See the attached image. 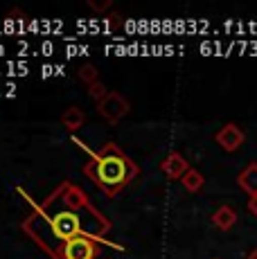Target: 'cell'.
<instances>
[{"mask_svg":"<svg viewBox=\"0 0 257 259\" xmlns=\"http://www.w3.org/2000/svg\"><path fill=\"white\" fill-rule=\"evenodd\" d=\"M23 230L52 259H57L63 243L77 237H91L108 248L122 250L120 243L106 239L111 221L91 205L81 189L68 181L61 183L52 196L34 207V212L23 221Z\"/></svg>","mask_w":257,"mask_h":259,"instance_id":"6da1fadb","label":"cell"},{"mask_svg":"<svg viewBox=\"0 0 257 259\" xmlns=\"http://www.w3.org/2000/svg\"><path fill=\"white\" fill-rule=\"evenodd\" d=\"M83 174L106 196H115L138 176V165L115 142H106L100 151L88 158V162L83 165Z\"/></svg>","mask_w":257,"mask_h":259,"instance_id":"7a4b0ae2","label":"cell"},{"mask_svg":"<svg viewBox=\"0 0 257 259\" xmlns=\"http://www.w3.org/2000/svg\"><path fill=\"white\" fill-rule=\"evenodd\" d=\"M97 243L91 237H77L70 239L61 246L57 259H95L97 257Z\"/></svg>","mask_w":257,"mask_h":259,"instance_id":"3957f363","label":"cell"},{"mask_svg":"<svg viewBox=\"0 0 257 259\" xmlns=\"http://www.w3.org/2000/svg\"><path fill=\"white\" fill-rule=\"evenodd\" d=\"M128 108L131 106H128L126 97H122L120 93H108L106 97L97 104V113H100V115L106 119V122H111V124L120 122V119L128 113Z\"/></svg>","mask_w":257,"mask_h":259,"instance_id":"277c9868","label":"cell"},{"mask_svg":"<svg viewBox=\"0 0 257 259\" xmlns=\"http://www.w3.org/2000/svg\"><path fill=\"white\" fill-rule=\"evenodd\" d=\"M215 140H217V144H219L221 149H224V151L232 153V151H237V149L244 144L246 136H244V131H241L235 122H228V124H224V126L217 131Z\"/></svg>","mask_w":257,"mask_h":259,"instance_id":"5b68a950","label":"cell"},{"mask_svg":"<svg viewBox=\"0 0 257 259\" xmlns=\"http://www.w3.org/2000/svg\"><path fill=\"white\" fill-rule=\"evenodd\" d=\"M160 169L165 171L167 178H172V181H181V178L190 171V162H187L179 151H172L169 156L160 162Z\"/></svg>","mask_w":257,"mask_h":259,"instance_id":"8992f818","label":"cell"},{"mask_svg":"<svg viewBox=\"0 0 257 259\" xmlns=\"http://www.w3.org/2000/svg\"><path fill=\"white\" fill-rule=\"evenodd\" d=\"M237 185L248 196H257V162H248L237 176Z\"/></svg>","mask_w":257,"mask_h":259,"instance_id":"52a82bcc","label":"cell"},{"mask_svg":"<svg viewBox=\"0 0 257 259\" xmlns=\"http://www.w3.org/2000/svg\"><path fill=\"white\" fill-rule=\"evenodd\" d=\"M212 223H215L219 230H230L232 226L237 223V212H235V207L232 205H221V207H217L215 214H212Z\"/></svg>","mask_w":257,"mask_h":259,"instance_id":"ba28073f","label":"cell"},{"mask_svg":"<svg viewBox=\"0 0 257 259\" xmlns=\"http://www.w3.org/2000/svg\"><path fill=\"white\" fill-rule=\"evenodd\" d=\"M61 124H63V128H66V131L75 133L77 128H81L83 124H86V115H83V111L79 106H70L61 115Z\"/></svg>","mask_w":257,"mask_h":259,"instance_id":"9c48e42d","label":"cell"},{"mask_svg":"<svg viewBox=\"0 0 257 259\" xmlns=\"http://www.w3.org/2000/svg\"><path fill=\"white\" fill-rule=\"evenodd\" d=\"M181 183H183V187H185L187 192L196 194V192H201V187H203L205 178H203V174H201V171H196V169L190 167V171H187L185 176L181 178Z\"/></svg>","mask_w":257,"mask_h":259,"instance_id":"30bf717a","label":"cell"},{"mask_svg":"<svg viewBox=\"0 0 257 259\" xmlns=\"http://www.w3.org/2000/svg\"><path fill=\"white\" fill-rule=\"evenodd\" d=\"M79 79H81V81H86L88 86H91V83H95L97 81L95 66H81V68H79Z\"/></svg>","mask_w":257,"mask_h":259,"instance_id":"8fae6325","label":"cell"},{"mask_svg":"<svg viewBox=\"0 0 257 259\" xmlns=\"http://www.w3.org/2000/svg\"><path fill=\"white\" fill-rule=\"evenodd\" d=\"M88 95H91V97L95 99L97 104H100L102 99H104V97H106V95H108V91H106V88H104V83L95 81V83H91V86H88Z\"/></svg>","mask_w":257,"mask_h":259,"instance_id":"7c38bea8","label":"cell"},{"mask_svg":"<svg viewBox=\"0 0 257 259\" xmlns=\"http://www.w3.org/2000/svg\"><path fill=\"white\" fill-rule=\"evenodd\" d=\"M88 7H91V9H95V12H106V9H111V7H113V3H111V0H104V3H97V0H91V3H88Z\"/></svg>","mask_w":257,"mask_h":259,"instance_id":"4fadbf2b","label":"cell"},{"mask_svg":"<svg viewBox=\"0 0 257 259\" xmlns=\"http://www.w3.org/2000/svg\"><path fill=\"white\" fill-rule=\"evenodd\" d=\"M246 207H248V212L253 214V217H257V196H250L248 198V205H246Z\"/></svg>","mask_w":257,"mask_h":259,"instance_id":"5bb4252c","label":"cell"},{"mask_svg":"<svg viewBox=\"0 0 257 259\" xmlns=\"http://www.w3.org/2000/svg\"><path fill=\"white\" fill-rule=\"evenodd\" d=\"M246 259H257V248H253V250L246 255Z\"/></svg>","mask_w":257,"mask_h":259,"instance_id":"9a60e30c","label":"cell"}]
</instances>
